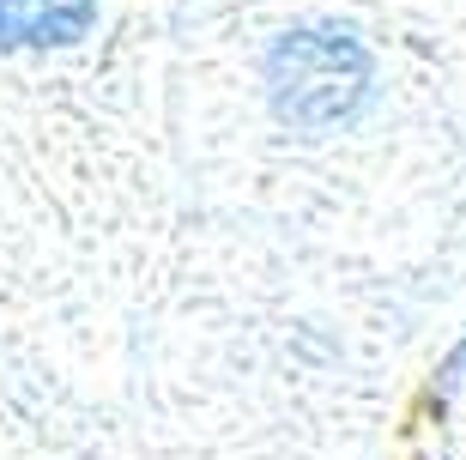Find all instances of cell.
<instances>
[{"label":"cell","instance_id":"1","mask_svg":"<svg viewBox=\"0 0 466 460\" xmlns=\"http://www.w3.org/2000/svg\"><path fill=\"white\" fill-rule=\"evenodd\" d=\"M267 97L273 116L297 134H321L358 116L370 97V49L339 25H303L267 49Z\"/></svg>","mask_w":466,"mask_h":460},{"label":"cell","instance_id":"2","mask_svg":"<svg viewBox=\"0 0 466 460\" xmlns=\"http://www.w3.org/2000/svg\"><path fill=\"white\" fill-rule=\"evenodd\" d=\"M97 18V0H0V49L73 43Z\"/></svg>","mask_w":466,"mask_h":460}]
</instances>
